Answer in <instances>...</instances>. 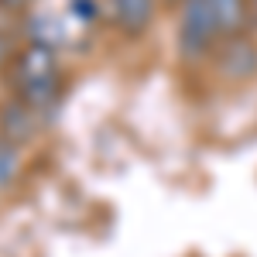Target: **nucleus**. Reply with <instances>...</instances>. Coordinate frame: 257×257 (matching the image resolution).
<instances>
[{"mask_svg":"<svg viewBox=\"0 0 257 257\" xmlns=\"http://www.w3.org/2000/svg\"><path fill=\"white\" fill-rule=\"evenodd\" d=\"M11 82L18 89V99L31 110H41L55 99V52L52 45L35 41L21 52L11 65Z\"/></svg>","mask_w":257,"mask_h":257,"instance_id":"1","label":"nucleus"},{"mask_svg":"<svg viewBox=\"0 0 257 257\" xmlns=\"http://www.w3.org/2000/svg\"><path fill=\"white\" fill-rule=\"evenodd\" d=\"M219 35L216 14L209 7V0H185L182 18H178V52L182 59H199L213 48V41Z\"/></svg>","mask_w":257,"mask_h":257,"instance_id":"2","label":"nucleus"},{"mask_svg":"<svg viewBox=\"0 0 257 257\" xmlns=\"http://www.w3.org/2000/svg\"><path fill=\"white\" fill-rule=\"evenodd\" d=\"M257 69V52L247 41H230L223 52H219V72L230 76V79H243Z\"/></svg>","mask_w":257,"mask_h":257,"instance_id":"3","label":"nucleus"},{"mask_svg":"<svg viewBox=\"0 0 257 257\" xmlns=\"http://www.w3.org/2000/svg\"><path fill=\"white\" fill-rule=\"evenodd\" d=\"M155 11V0H113V18L127 31H141Z\"/></svg>","mask_w":257,"mask_h":257,"instance_id":"4","label":"nucleus"},{"mask_svg":"<svg viewBox=\"0 0 257 257\" xmlns=\"http://www.w3.org/2000/svg\"><path fill=\"white\" fill-rule=\"evenodd\" d=\"M209 7H213V14H216V24L219 31H237L243 18H247V11H243V0H209Z\"/></svg>","mask_w":257,"mask_h":257,"instance_id":"5","label":"nucleus"},{"mask_svg":"<svg viewBox=\"0 0 257 257\" xmlns=\"http://www.w3.org/2000/svg\"><path fill=\"white\" fill-rule=\"evenodd\" d=\"M31 106H24V103H14L7 113H4V131L11 134V138H24V134H31Z\"/></svg>","mask_w":257,"mask_h":257,"instance_id":"6","label":"nucleus"},{"mask_svg":"<svg viewBox=\"0 0 257 257\" xmlns=\"http://www.w3.org/2000/svg\"><path fill=\"white\" fill-rule=\"evenodd\" d=\"M14 168H18V155H14V148L4 141V144H0V182H7V178L14 175Z\"/></svg>","mask_w":257,"mask_h":257,"instance_id":"7","label":"nucleus"},{"mask_svg":"<svg viewBox=\"0 0 257 257\" xmlns=\"http://www.w3.org/2000/svg\"><path fill=\"white\" fill-rule=\"evenodd\" d=\"M72 7H76V18H82V21H93V18H96L93 0H72Z\"/></svg>","mask_w":257,"mask_h":257,"instance_id":"8","label":"nucleus"},{"mask_svg":"<svg viewBox=\"0 0 257 257\" xmlns=\"http://www.w3.org/2000/svg\"><path fill=\"white\" fill-rule=\"evenodd\" d=\"M250 11H254V18H257V0H250Z\"/></svg>","mask_w":257,"mask_h":257,"instance_id":"9","label":"nucleus"},{"mask_svg":"<svg viewBox=\"0 0 257 257\" xmlns=\"http://www.w3.org/2000/svg\"><path fill=\"white\" fill-rule=\"evenodd\" d=\"M0 59H4V38H0Z\"/></svg>","mask_w":257,"mask_h":257,"instance_id":"10","label":"nucleus"}]
</instances>
